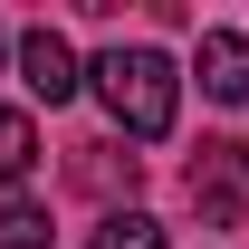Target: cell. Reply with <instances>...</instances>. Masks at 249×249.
<instances>
[{"instance_id":"6da1fadb","label":"cell","mask_w":249,"mask_h":249,"mask_svg":"<svg viewBox=\"0 0 249 249\" xmlns=\"http://www.w3.org/2000/svg\"><path fill=\"white\" fill-rule=\"evenodd\" d=\"M77 87L106 96V115H115L134 144H163V134H173V115H182V77H173V58H163V48H106Z\"/></svg>"},{"instance_id":"7a4b0ae2","label":"cell","mask_w":249,"mask_h":249,"mask_svg":"<svg viewBox=\"0 0 249 249\" xmlns=\"http://www.w3.org/2000/svg\"><path fill=\"white\" fill-rule=\"evenodd\" d=\"M192 211H201V230L249 220V144H201L192 154Z\"/></svg>"},{"instance_id":"3957f363","label":"cell","mask_w":249,"mask_h":249,"mask_svg":"<svg viewBox=\"0 0 249 249\" xmlns=\"http://www.w3.org/2000/svg\"><path fill=\"white\" fill-rule=\"evenodd\" d=\"M192 77H201V96H220V106H249V38L240 29H201Z\"/></svg>"},{"instance_id":"277c9868","label":"cell","mask_w":249,"mask_h":249,"mask_svg":"<svg viewBox=\"0 0 249 249\" xmlns=\"http://www.w3.org/2000/svg\"><path fill=\"white\" fill-rule=\"evenodd\" d=\"M19 77H29V96L67 106V96H77V48H67L58 29H29V38H19Z\"/></svg>"},{"instance_id":"5b68a950","label":"cell","mask_w":249,"mask_h":249,"mask_svg":"<svg viewBox=\"0 0 249 249\" xmlns=\"http://www.w3.org/2000/svg\"><path fill=\"white\" fill-rule=\"evenodd\" d=\"M87 249H163V220L124 201V211H106V220H96V240H87Z\"/></svg>"},{"instance_id":"8992f818","label":"cell","mask_w":249,"mask_h":249,"mask_svg":"<svg viewBox=\"0 0 249 249\" xmlns=\"http://www.w3.org/2000/svg\"><path fill=\"white\" fill-rule=\"evenodd\" d=\"M29 163H38V124L19 115V106H0V192L19 182V173H29Z\"/></svg>"},{"instance_id":"52a82bcc","label":"cell","mask_w":249,"mask_h":249,"mask_svg":"<svg viewBox=\"0 0 249 249\" xmlns=\"http://www.w3.org/2000/svg\"><path fill=\"white\" fill-rule=\"evenodd\" d=\"M0 249H48V211L10 192V201H0Z\"/></svg>"},{"instance_id":"ba28073f","label":"cell","mask_w":249,"mask_h":249,"mask_svg":"<svg viewBox=\"0 0 249 249\" xmlns=\"http://www.w3.org/2000/svg\"><path fill=\"white\" fill-rule=\"evenodd\" d=\"M77 182H87V192H115V182L134 192V154L115 163V144H77Z\"/></svg>"}]
</instances>
